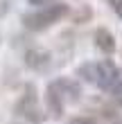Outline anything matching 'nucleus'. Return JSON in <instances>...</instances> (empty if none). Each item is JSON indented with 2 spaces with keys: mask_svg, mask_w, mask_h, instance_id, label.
<instances>
[{
  "mask_svg": "<svg viewBox=\"0 0 122 124\" xmlns=\"http://www.w3.org/2000/svg\"><path fill=\"white\" fill-rule=\"evenodd\" d=\"M54 2H59V0H30V5H39V7H48Z\"/></svg>",
  "mask_w": 122,
  "mask_h": 124,
  "instance_id": "12",
  "label": "nucleus"
},
{
  "mask_svg": "<svg viewBox=\"0 0 122 124\" xmlns=\"http://www.w3.org/2000/svg\"><path fill=\"white\" fill-rule=\"evenodd\" d=\"M14 111H16L18 117H23L30 124H41L43 120H45V115H43L41 106H39L36 88H34L32 84L25 86V90H23V95H20V99L16 101V108H14Z\"/></svg>",
  "mask_w": 122,
  "mask_h": 124,
  "instance_id": "2",
  "label": "nucleus"
},
{
  "mask_svg": "<svg viewBox=\"0 0 122 124\" xmlns=\"http://www.w3.org/2000/svg\"><path fill=\"white\" fill-rule=\"evenodd\" d=\"M70 124H97V122L93 120V117H73Z\"/></svg>",
  "mask_w": 122,
  "mask_h": 124,
  "instance_id": "10",
  "label": "nucleus"
},
{
  "mask_svg": "<svg viewBox=\"0 0 122 124\" xmlns=\"http://www.w3.org/2000/svg\"><path fill=\"white\" fill-rule=\"evenodd\" d=\"M95 45L102 50L104 54H113L115 52V39H113V34L109 30H104V27L95 30Z\"/></svg>",
  "mask_w": 122,
  "mask_h": 124,
  "instance_id": "7",
  "label": "nucleus"
},
{
  "mask_svg": "<svg viewBox=\"0 0 122 124\" xmlns=\"http://www.w3.org/2000/svg\"><path fill=\"white\" fill-rule=\"evenodd\" d=\"M63 16H68V5L54 2V5H48V7H39L32 14H25L23 25L27 30H32V32H43L48 27H52L54 23H59Z\"/></svg>",
  "mask_w": 122,
  "mask_h": 124,
  "instance_id": "1",
  "label": "nucleus"
},
{
  "mask_svg": "<svg viewBox=\"0 0 122 124\" xmlns=\"http://www.w3.org/2000/svg\"><path fill=\"white\" fill-rule=\"evenodd\" d=\"M109 95H111V99H113V101H115V104L122 108V81H120V84H118V86H115V88H113Z\"/></svg>",
  "mask_w": 122,
  "mask_h": 124,
  "instance_id": "9",
  "label": "nucleus"
},
{
  "mask_svg": "<svg viewBox=\"0 0 122 124\" xmlns=\"http://www.w3.org/2000/svg\"><path fill=\"white\" fill-rule=\"evenodd\" d=\"M25 63H27V68L41 72V70H45L50 65V52H45V50H41V47H32V50H27V54H25Z\"/></svg>",
  "mask_w": 122,
  "mask_h": 124,
  "instance_id": "5",
  "label": "nucleus"
},
{
  "mask_svg": "<svg viewBox=\"0 0 122 124\" xmlns=\"http://www.w3.org/2000/svg\"><path fill=\"white\" fill-rule=\"evenodd\" d=\"M54 86V90L61 95V99H63V104H68V101H77L79 99V84L73 81V79H57V81H52Z\"/></svg>",
  "mask_w": 122,
  "mask_h": 124,
  "instance_id": "4",
  "label": "nucleus"
},
{
  "mask_svg": "<svg viewBox=\"0 0 122 124\" xmlns=\"http://www.w3.org/2000/svg\"><path fill=\"white\" fill-rule=\"evenodd\" d=\"M77 75H79L84 81H88V84H95V86H97V77H99L97 63H84V65H79Z\"/></svg>",
  "mask_w": 122,
  "mask_h": 124,
  "instance_id": "8",
  "label": "nucleus"
},
{
  "mask_svg": "<svg viewBox=\"0 0 122 124\" xmlns=\"http://www.w3.org/2000/svg\"><path fill=\"white\" fill-rule=\"evenodd\" d=\"M109 5L113 7V11H115L118 16L122 18V0H109Z\"/></svg>",
  "mask_w": 122,
  "mask_h": 124,
  "instance_id": "11",
  "label": "nucleus"
},
{
  "mask_svg": "<svg viewBox=\"0 0 122 124\" xmlns=\"http://www.w3.org/2000/svg\"><path fill=\"white\" fill-rule=\"evenodd\" d=\"M97 70H99V77H97V86L102 90H106V93H111L115 86L122 81V77H120V70L115 68V63L113 61H99L97 63Z\"/></svg>",
  "mask_w": 122,
  "mask_h": 124,
  "instance_id": "3",
  "label": "nucleus"
},
{
  "mask_svg": "<svg viewBox=\"0 0 122 124\" xmlns=\"http://www.w3.org/2000/svg\"><path fill=\"white\" fill-rule=\"evenodd\" d=\"M45 104H48V113L52 115V117H61V113H63V99H61V95L54 90V86L50 84L48 86V93H45Z\"/></svg>",
  "mask_w": 122,
  "mask_h": 124,
  "instance_id": "6",
  "label": "nucleus"
}]
</instances>
